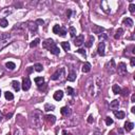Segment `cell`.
<instances>
[{
    "mask_svg": "<svg viewBox=\"0 0 135 135\" xmlns=\"http://www.w3.org/2000/svg\"><path fill=\"white\" fill-rule=\"evenodd\" d=\"M76 52H77V53H79V54H81V55H82V56L84 57V58H86V57H87L86 51H84V50H82V49H79V50H77Z\"/></svg>",
    "mask_w": 135,
    "mask_h": 135,
    "instance_id": "f35d334b",
    "label": "cell"
},
{
    "mask_svg": "<svg viewBox=\"0 0 135 135\" xmlns=\"http://www.w3.org/2000/svg\"><path fill=\"white\" fill-rule=\"evenodd\" d=\"M114 115H115L118 119H123V118H124V116H126V114H124V112H123V111H116L114 110L113 111Z\"/></svg>",
    "mask_w": 135,
    "mask_h": 135,
    "instance_id": "2e32d148",
    "label": "cell"
},
{
    "mask_svg": "<svg viewBox=\"0 0 135 135\" xmlns=\"http://www.w3.org/2000/svg\"><path fill=\"white\" fill-rule=\"evenodd\" d=\"M65 74H66L65 68H60V69H58L55 73L53 74L52 77H51V79H52V80H58V79L61 78L62 76H65Z\"/></svg>",
    "mask_w": 135,
    "mask_h": 135,
    "instance_id": "5b68a950",
    "label": "cell"
},
{
    "mask_svg": "<svg viewBox=\"0 0 135 135\" xmlns=\"http://www.w3.org/2000/svg\"><path fill=\"white\" fill-rule=\"evenodd\" d=\"M11 35H10L9 33H2L1 35H0V40H4V39H9Z\"/></svg>",
    "mask_w": 135,
    "mask_h": 135,
    "instance_id": "d590c367",
    "label": "cell"
},
{
    "mask_svg": "<svg viewBox=\"0 0 135 135\" xmlns=\"http://www.w3.org/2000/svg\"><path fill=\"white\" fill-rule=\"evenodd\" d=\"M5 67L8 68L9 70H14L15 68H16V65H15L14 62H12V61H9V62L5 63Z\"/></svg>",
    "mask_w": 135,
    "mask_h": 135,
    "instance_id": "1f68e13d",
    "label": "cell"
},
{
    "mask_svg": "<svg viewBox=\"0 0 135 135\" xmlns=\"http://www.w3.org/2000/svg\"><path fill=\"white\" fill-rule=\"evenodd\" d=\"M26 28H29V30L31 32H37V29H38V25H37L36 22L33 21H29L26 23Z\"/></svg>",
    "mask_w": 135,
    "mask_h": 135,
    "instance_id": "30bf717a",
    "label": "cell"
},
{
    "mask_svg": "<svg viewBox=\"0 0 135 135\" xmlns=\"http://www.w3.org/2000/svg\"><path fill=\"white\" fill-rule=\"evenodd\" d=\"M112 90H113L114 94H120V91H121L120 87L118 86V84H114V86L112 87Z\"/></svg>",
    "mask_w": 135,
    "mask_h": 135,
    "instance_id": "d4e9b609",
    "label": "cell"
},
{
    "mask_svg": "<svg viewBox=\"0 0 135 135\" xmlns=\"http://www.w3.org/2000/svg\"><path fill=\"white\" fill-rule=\"evenodd\" d=\"M4 96H5V98L8 100H13V99H14V95H13V93L9 92V91H6V92L4 93Z\"/></svg>",
    "mask_w": 135,
    "mask_h": 135,
    "instance_id": "f1b7e54d",
    "label": "cell"
},
{
    "mask_svg": "<svg viewBox=\"0 0 135 135\" xmlns=\"http://www.w3.org/2000/svg\"><path fill=\"white\" fill-rule=\"evenodd\" d=\"M8 25H9V22H8V20H6L5 18L0 19V26H2V28H6Z\"/></svg>",
    "mask_w": 135,
    "mask_h": 135,
    "instance_id": "4dcf8cb0",
    "label": "cell"
},
{
    "mask_svg": "<svg viewBox=\"0 0 135 135\" xmlns=\"http://www.w3.org/2000/svg\"><path fill=\"white\" fill-rule=\"evenodd\" d=\"M39 42H40V39H39V38H36L35 40H33V41L31 42L30 46H31V48H35V46L38 45V43H39Z\"/></svg>",
    "mask_w": 135,
    "mask_h": 135,
    "instance_id": "e575fe53",
    "label": "cell"
},
{
    "mask_svg": "<svg viewBox=\"0 0 135 135\" xmlns=\"http://www.w3.org/2000/svg\"><path fill=\"white\" fill-rule=\"evenodd\" d=\"M98 36H99V39H100V41H102L103 39H107V38H108L106 34H100V35H98Z\"/></svg>",
    "mask_w": 135,
    "mask_h": 135,
    "instance_id": "60d3db41",
    "label": "cell"
},
{
    "mask_svg": "<svg viewBox=\"0 0 135 135\" xmlns=\"http://www.w3.org/2000/svg\"><path fill=\"white\" fill-rule=\"evenodd\" d=\"M116 71H118V74L121 76L127 75V66L124 62L118 63V67H116Z\"/></svg>",
    "mask_w": 135,
    "mask_h": 135,
    "instance_id": "52a82bcc",
    "label": "cell"
},
{
    "mask_svg": "<svg viewBox=\"0 0 135 135\" xmlns=\"http://www.w3.org/2000/svg\"><path fill=\"white\" fill-rule=\"evenodd\" d=\"M131 112H132V113H135V107H132V108H131Z\"/></svg>",
    "mask_w": 135,
    "mask_h": 135,
    "instance_id": "681fc988",
    "label": "cell"
},
{
    "mask_svg": "<svg viewBox=\"0 0 135 135\" xmlns=\"http://www.w3.org/2000/svg\"><path fill=\"white\" fill-rule=\"evenodd\" d=\"M104 46H106V45H104L103 41H101L98 45V49H97V53H98V55L104 56Z\"/></svg>",
    "mask_w": 135,
    "mask_h": 135,
    "instance_id": "7c38bea8",
    "label": "cell"
},
{
    "mask_svg": "<svg viewBox=\"0 0 135 135\" xmlns=\"http://www.w3.org/2000/svg\"><path fill=\"white\" fill-rule=\"evenodd\" d=\"M82 72L83 73H89L91 71V63L90 62H84V65L82 66Z\"/></svg>",
    "mask_w": 135,
    "mask_h": 135,
    "instance_id": "ac0fdd59",
    "label": "cell"
},
{
    "mask_svg": "<svg viewBox=\"0 0 135 135\" xmlns=\"http://www.w3.org/2000/svg\"><path fill=\"white\" fill-rule=\"evenodd\" d=\"M124 24H126L128 26H133V20L131 19V18H124Z\"/></svg>",
    "mask_w": 135,
    "mask_h": 135,
    "instance_id": "44dd1931",
    "label": "cell"
},
{
    "mask_svg": "<svg viewBox=\"0 0 135 135\" xmlns=\"http://www.w3.org/2000/svg\"><path fill=\"white\" fill-rule=\"evenodd\" d=\"M31 80H30L29 77H24L22 80V90L23 91H29L30 90V88H31Z\"/></svg>",
    "mask_w": 135,
    "mask_h": 135,
    "instance_id": "ba28073f",
    "label": "cell"
},
{
    "mask_svg": "<svg viewBox=\"0 0 135 135\" xmlns=\"http://www.w3.org/2000/svg\"><path fill=\"white\" fill-rule=\"evenodd\" d=\"M60 112H61V114H62L63 116L68 117V116H70V115H71L72 111H71V109H70L69 107H62V108H61V110H60Z\"/></svg>",
    "mask_w": 135,
    "mask_h": 135,
    "instance_id": "4fadbf2b",
    "label": "cell"
},
{
    "mask_svg": "<svg viewBox=\"0 0 135 135\" xmlns=\"http://www.w3.org/2000/svg\"><path fill=\"white\" fill-rule=\"evenodd\" d=\"M71 14H72V11H71V10H68V11H67V16H68V18H70V17H71Z\"/></svg>",
    "mask_w": 135,
    "mask_h": 135,
    "instance_id": "f6af8a7d",
    "label": "cell"
},
{
    "mask_svg": "<svg viewBox=\"0 0 135 135\" xmlns=\"http://www.w3.org/2000/svg\"><path fill=\"white\" fill-rule=\"evenodd\" d=\"M9 39H4V40H0V51H1L3 48H5L6 45H9Z\"/></svg>",
    "mask_w": 135,
    "mask_h": 135,
    "instance_id": "cb8c5ba5",
    "label": "cell"
},
{
    "mask_svg": "<svg viewBox=\"0 0 135 135\" xmlns=\"http://www.w3.org/2000/svg\"><path fill=\"white\" fill-rule=\"evenodd\" d=\"M106 69L108 71V73L110 74H114L116 72V65H115V61H114V59H111L109 62L106 65Z\"/></svg>",
    "mask_w": 135,
    "mask_h": 135,
    "instance_id": "8992f818",
    "label": "cell"
},
{
    "mask_svg": "<svg viewBox=\"0 0 135 135\" xmlns=\"http://www.w3.org/2000/svg\"><path fill=\"white\" fill-rule=\"evenodd\" d=\"M34 68H28V70H26V72H28V74H31L33 72Z\"/></svg>",
    "mask_w": 135,
    "mask_h": 135,
    "instance_id": "7dc6e473",
    "label": "cell"
},
{
    "mask_svg": "<svg viewBox=\"0 0 135 135\" xmlns=\"http://www.w3.org/2000/svg\"><path fill=\"white\" fill-rule=\"evenodd\" d=\"M131 66H132V67L135 66V58H134V57H132V58H131Z\"/></svg>",
    "mask_w": 135,
    "mask_h": 135,
    "instance_id": "bcb514c9",
    "label": "cell"
},
{
    "mask_svg": "<svg viewBox=\"0 0 135 135\" xmlns=\"http://www.w3.org/2000/svg\"><path fill=\"white\" fill-rule=\"evenodd\" d=\"M2 118H3V116H2V114H1V112H0V121L2 120Z\"/></svg>",
    "mask_w": 135,
    "mask_h": 135,
    "instance_id": "f907efd6",
    "label": "cell"
},
{
    "mask_svg": "<svg viewBox=\"0 0 135 135\" xmlns=\"http://www.w3.org/2000/svg\"><path fill=\"white\" fill-rule=\"evenodd\" d=\"M110 107L112 108V109H116V108L119 107V101H118L117 99H114L113 101H111L110 103Z\"/></svg>",
    "mask_w": 135,
    "mask_h": 135,
    "instance_id": "603a6c76",
    "label": "cell"
},
{
    "mask_svg": "<svg viewBox=\"0 0 135 135\" xmlns=\"http://www.w3.org/2000/svg\"><path fill=\"white\" fill-rule=\"evenodd\" d=\"M53 33L58 36L63 37V36H66V34H67V29L59 24H56V25H54V28H53Z\"/></svg>",
    "mask_w": 135,
    "mask_h": 135,
    "instance_id": "277c9868",
    "label": "cell"
},
{
    "mask_svg": "<svg viewBox=\"0 0 135 135\" xmlns=\"http://www.w3.org/2000/svg\"><path fill=\"white\" fill-rule=\"evenodd\" d=\"M129 11L131 13H134L135 12V4H133V3H131L130 6H129Z\"/></svg>",
    "mask_w": 135,
    "mask_h": 135,
    "instance_id": "ab89813d",
    "label": "cell"
},
{
    "mask_svg": "<svg viewBox=\"0 0 135 135\" xmlns=\"http://www.w3.org/2000/svg\"><path fill=\"white\" fill-rule=\"evenodd\" d=\"M67 93L69 94V95H74V93H75V92H74V90L71 87H68L67 88Z\"/></svg>",
    "mask_w": 135,
    "mask_h": 135,
    "instance_id": "8d00e7d4",
    "label": "cell"
},
{
    "mask_svg": "<svg viewBox=\"0 0 135 135\" xmlns=\"http://www.w3.org/2000/svg\"><path fill=\"white\" fill-rule=\"evenodd\" d=\"M42 46L45 49H46L48 51H50L52 54H54V55H59V53H60V51H59V48L56 45V43L54 42V40L53 39H46L45 42L42 43Z\"/></svg>",
    "mask_w": 135,
    "mask_h": 135,
    "instance_id": "7a4b0ae2",
    "label": "cell"
},
{
    "mask_svg": "<svg viewBox=\"0 0 135 135\" xmlns=\"http://www.w3.org/2000/svg\"><path fill=\"white\" fill-rule=\"evenodd\" d=\"M120 93L121 94H123V95L124 96V95H126V94H127V95H128V89H124V91H120Z\"/></svg>",
    "mask_w": 135,
    "mask_h": 135,
    "instance_id": "ee69618b",
    "label": "cell"
},
{
    "mask_svg": "<svg viewBox=\"0 0 135 135\" xmlns=\"http://www.w3.org/2000/svg\"><path fill=\"white\" fill-rule=\"evenodd\" d=\"M131 101H132V102H135V95L134 94L132 95V97H131Z\"/></svg>",
    "mask_w": 135,
    "mask_h": 135,
    "instance_id": "c3c4849f",
    "label": "cell"
},
{
    "mask_svg": "<svg viewBox=\"0 0 135 135\" xmlns=\"http://www.w3.org/2000/svg\"><path fill=\"white\" fill-rule=\"evenodd\" d=\"M93 121H94L93 116H92V115H90L89 118H88V123H89V124H93Z\"/></svg>",
    "mask_w": 135,
    "mask_h": 135,
    "instance_id": "7bdbcfd3",
    "label": "cell"
},
{
    "mask_svg": "<svg viewBox=\"0 0 135 135\" xmlns=\"http://www.w3.org/2000/svg\"><path fill=\"white\" fill-rule=\"evenodd\" d=\"M83 42H84V36L82 35V34L81 35L76 36V38L74 39V45H75L76 46H80Z\"/></svg>",
    "mask_w": 135,
    "mask_h": 135,
    "instance_id": "9c48e42d",
    "label": "cell"
},
{
    "mask_svg": "<svg viewBox=\"0 0 135 135\" xmlns=\"http://www.w3.org/2000/svg\"><path fill=\"white\" fill-rule=\"evenodd\" d=\"M113 124V119L111 117H107L106 118V124L107 126H110V124Z\"/></svg>",
    "mask_w": 135,
    "mask_h": 135,
    "instance_id": "74e56055",
    "label": "cell"
},
{
    "mask_svg": "<svg viewBox=\"0 0 135 135\" xmlns=\"http://www.w3.org/2000/svg\"><path fill=\"white\" fill-rule=\"evenodd\" d=\"M34 81L36 82V84H38V86H41V84L45 82V78H43V77H36V78L34 79Z\"/></svg>",
    "mask_w": 135,
    "mask_h": 135,
    "instance_id": "484cf974",
    "label": "cell"
},
{
    "mask_svg": "<svg viewBox=\"0 0 135 135\" xmlns=\"http://www.w3.org/2000/svg\"><path fill=\"white\" fill-rule=\"evenodd\" d=\"M33 68H34V70H35V71H37V72H41V71L43 70L41 63H35Z\"/></svg>",
    "mask_w": 135,
    "mask_h": 135,
    "instance_id": "83f0119b",
    "label": "cell"
},
{
    "mask_svg": "<svg viewBox=\"0 0 135 135\" xmlns=\"http://www.w3.org/2000/svg\"><path fill=\"white\" fill-rule=\"evenodd\" d=\"M45 120L48 121V123H51L52 124H55V121H56V117L54 115H45Z\"/></svg>",
    "mask_w": 135,
    "mask_h": 135,
    "instance_id": "d6986e66",
    "label": "cell"
},
{
    "mask_svg": "<svg viewBox=\"0 0 135 135\" xmlns=\"http://www.w3.org/2000/svg\"><path fill=\"white\" fill-rule=\"evenodd\" d=\"M123 33H124V30L121 29V28H119L116 31V34H115V39H119L120 37H121V35H123Z\"/></svg>",
    "mask_w": 135,
    "mask_h": 135,
    "instance_id": "d6a6232c",
    "label": "cell"
},
{
    "mask_svg": "<svg viewBox=\"0 0 135 135\" xmlns=\"http://www.w3.org/2000/svg\"><path fill=\"white\" fill-rule=\"evenodd\" d=\"M0 96H1V91H0Z\"/></svg>",
    "mask_w": 135,
    "mask_h": 135,
    "instance_id": "816d5d0a",
    "label": "cell"
},
{
    "mask_svg": "<svg viewBox=\"0 0 135 135\" xmlns=\"http://www.w3.org/2000/svg\"><path fill=\"white\" fill-rule=\"evenodd\" d=\"M54 109H55V107L53 106V104H51V103H45V111H54Z\"/></svg>",
    "mask_w": 135,
    "mask_h": 135,
    "instance_id": "f546056e",
    "label": "cell"
},
{
    "mask_svg": "<svg viewBox=\"0 0 135 135\" xmlns=\"http://www.w3.org/2000/svg\"><path fill=\"white\" fill-rule=\"evenodd\" d=\"M53 97H54V99H55V100H57V101L61 100V99H62V97H63V92H62L61 90H59V91H56V92L54 93Z\"/></svg>",
    "mask_w": 135,
    "mask_h": 135,
    "instance_id": "9a60e30c",
    "label": "cell"
},
{
    "mask_svg": "<svg viewBox=\"0 0 135 135\" xmlns=\"http://www.w3.org/2000/svg\"><path fill=\"white\" fill-rule=\"evenodd\" d=\"M101 88H102V80L100 79L99 76L90 77V78L88 79L87 84H86V89L90 96H93V97L97 96L98 93L100 92Z\"/></svg>",
    "mask_w": 135,
    "mask_h": 135,
    "instance_id": "6da1fadb",
    "label": "cell"
},
{
    "mask_svg": "<svg viewBox=\"0 0 135 135\" xmlns=\"http://www.w3.org/2000/svg\"><path fill=\"white\" fill-rule=\"evenodd\" d=\"M41 117H42L41 113L39 111H34L31 114V120H32V124H34V127H36V128L41 127V123H42Z\"/></svg>",
    "mask_w": 135,
    "mask_h": 135,
    "instance_id": "3957f363",
    "label": "cell"
},
{
    "mask_svg": "<svg viewBox=\"0 0 135 135\" xmlns=\"http://www.w3.org/2000/svg\"><path fill=\"white\" fill-rule=\"evenodd\" d=\"M61 46L63 48V50L65 51H70V49H71V45H70V43L69 42H67V41H63V42H61Z\"/></svg>",
    "mask_w": 135,
    "mask_h": 135,
    "instance_id": "4316f807",
    "label": "cell"
},
{
    "mask_svg": "<svg viewBox=\"0 0 135 135\" xmlns=\"http://www.w3.org/2000/svg\"><path fill=\"white\" fill-rule=\"evenodd\" d=\"M134 128V124L133 123H130V121H127V123H124V130L126 131H132Z\"/></svg>",
    "mask_w": 135,
    "mask_h": 135,
    "instance_id": "e0dca14e",
    "label": "cell"
},
{
    "mask_svg": "<svg viewBox=\"0 0 135 135\" xmlns=\"http://www.w3.org/2000/svg\"><path fill=\"white\" fill-rule=\"evenodd\" d=\"M92 31H93L94 34H98V35H100V34L104 31V29L102 28V26H99V25L93 24V25H92Z\"/></svg>",
    "mask_w": 135,
    "mask_h": 135,
    "instance_id": "8fae6325",
    "label": "cell"
},
{
    "mask_svg": "<svg viewBox=\"0 0 135 135\" xmlns=\"http://www.w3.org/2000/svg\"><path fill=\"white\" fill-rule=\"evenodd\" d=\"M93 43H94V37L93 36H90L89 37V40L86 42V46H87V48H91V46L93 45Z\"/></svg>",
    "mask_w": 135,
    "mask_h": 135,
    "instance_id": "7402d4cb",
    "label": "cell"
},
{
    "mask_svg": "<svg viewBox=\"0 0 135 135\" xmlns=\"http://www.w3.org/2000/svg\"><path fill=\"white\" fill-rule=\"evenodd\" d=\"M12 87H13V89H14L16 92H18V91L20 90V83L17 81V80H13V81H12Z\"/></svg>",
    "mask_w": 135,
    "mask_h": 135,
    "instance_id": "ffe728a7",
    "label": "cell"
},
{
    "mask_svg": "<svg viewBox=\"0 0 135 135\" xmlns=\"http://www.w3.org/2000/svg\"><path fill=\"white\" fill-rule=\"evenodd\" d=\"M69 31H70V35L71 37H75L76 36V29L74 28V26H70V29H69Z\"/></svg>",
    "mask_w": 135,
    "mask_h": 135,
    "instance_id": "836d02e7",
    "label": "cell"
},
{
    "mask_svg": "<svg viewBox=\"0 0 135 135\" xmlns=\"http://www.w3.org/2000/svg\"><path fill=\"white\" fill-rule=\"evenodd\" d=\"M35 22L37 23V24H40V25H43V24H45V21H43L42 19H37Z\"/></svg>",
    "mask_w": 135,
    "mask_h": 135,
    "instance_id": "b9f144b4",
    "label": "cell"
},
{
    "mask_svg": "<svg viewBox=\"0 0 135 135\" xmlns=\"http://www.w3.org/2000/svg\"><path fill=\"white\" fill-rule=\"evenodd\" d=\"M75 79H76V71L71 69L69 75H68V80H69V81H74Z\"/></svg>",
    "mask_w": 135,
    "mask_h": 135,
    "instance_id": "5bb4252c",
    "label": "cell"
}]
</instances>
